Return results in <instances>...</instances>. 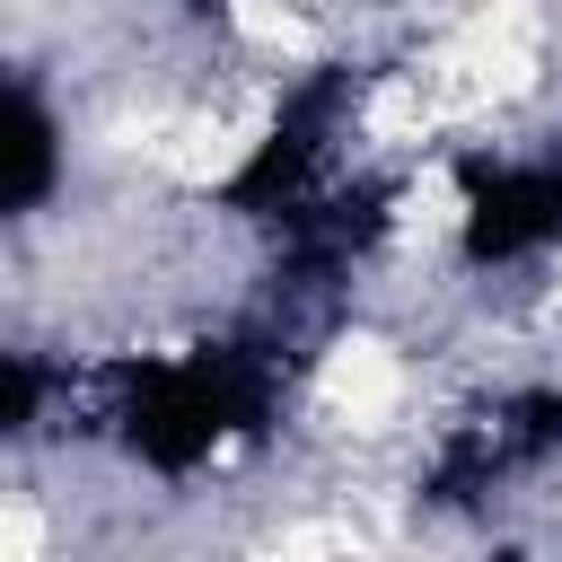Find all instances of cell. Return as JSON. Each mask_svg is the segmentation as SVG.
<instances>
[{"instance_id": "cell-1", "label": "cell", "mask_w": 562, "mask_h": 562, "mask_svg": "<svg viewBox=\"0 0 562 562\" xmlns=\"http://www.w3.org/2000/svg\"><path fill=\"white\" fill-rule=\"evenodd\" d=\"M61 193H70V123L35 70L0 61V237L35 228Z\"/></svg>"}, {"instance_id": "cell-2", "label": "cell", "mask_w": 562, "mask_h": 562, "mask_svg": "<svg viewBox=\"0 0 562 562\" xmlns=\"http://www.w3.org/2000/svg\"><path fill=\"white\" fill-rule=\"evenodd\" d=\"M70 413H88V369L70 351H53V342L0 334V457L61 439Z\"/></svg>"}, {"instance_id": "cell-3", "label": "cell", "mask_w": 562, "mask_h": 562, "mask_svg": "<svg viewBox=\"0 0 562 562\" xmlns=\"http://www.w3.org/2000/svg\"><path fill=\"white\" fill-rule=\"evenodd\" d=\"M167 9H176L184 26H202V35H228V26H237L255 0H167Z\"/></svg>"}]
</instances>
